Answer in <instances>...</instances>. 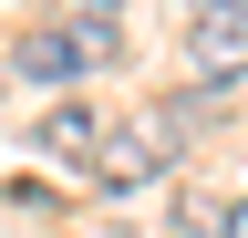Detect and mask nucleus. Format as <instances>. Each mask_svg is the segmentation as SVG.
Listing matches in <instances>:
<instances>
[{"label": "nucleus", "mask_w": 248, "mask_h": 238, "mask_svg": "<svg viewBox=\"0 0 248 238\" xmlns=\"http://www.w3.org/2000/svg\"><path fill=\"white\" fill-rule=\"evenodd\" d=\"M93 63H114V21H42L11 42V73H31V83H73Z\"/></svg>", "instance_id": "nucleus-1"}, {"label": "nucleus", "mask_w": 248, "mask_h": 238, "mask_svg": "<svg viewBox=\"0 0 248 238\" xmlns=\"http://www.w3.org/2000/svg\"><path fill=\"white\" fill-rule=\"evenodd\" d=\"M186 135H197V94L155 104L135 135H114V145H104V176H114V187H145L155 166H176V156H186Z\"/></svg>", "instance_id": "nucleus-2"}, {"label": "nucleus", "mask_w": 248, "mask_h": 238, "mask_svg": "<svg viewBox=\"0 0 248 238\" xmlns=\"http://www.w3.org/2000/svg\"><path fill=\"white\" fill-rule=\"evenodd\" d=\"M186 63L207 83H238L248 73V0H197L186 11Z\"/></svg>", "instance_id": "nucleus-3"}, {"label": "nucleus", "mask_w": 248, "mask_h": 238, "mask_svg": "<svg viewBox=\"0 0 248 238\" xmlns=\"http://www.w3.org/2000/svg\"><path fill=\"white\" fill-rule=\"evenodd\" d=\"M42 145H52V156H93V145H104V114H93V104H62L42 125Z\"/></svg>", "instance_id": "nucleus-4"}, {"label": "nucleus", "mask_w": 248, "mask_h": 238, "mask_svg": "<svg viewBox=\"0 0 248 238\" xmlns=\"http://www.w3.org/2000/svg\"><path fill=\"white\" fill-rule=\"evenodd\" d=\"M228 238H248V197H238V207H228Z\"/></svg>", "instance_id": "nucleus-5"}, {"label": "nucleus", "mask_w": 248, "mask_h": 238, "mask_svg": "<svg viewBox=\"0 0 248 238\" xmlns=\"http://www.w3.org/2000/svg\"><path fill=\"white\" fill-rule=\"evenodd\" d=\"M73 11H124V0H73Z\"/></svg>", "instance_id": "nucleus-6"}]
</instances>
